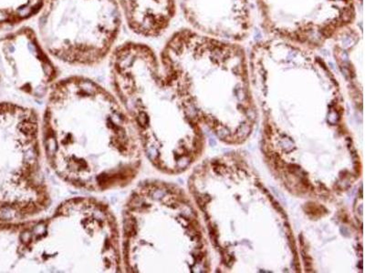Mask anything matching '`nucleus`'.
Segmentation results:
<instances>
[{"mask_svg":"<svg viewBox=\"0 0 365 273\" xmlns=\"http://www.w3.org/2000/svg\"><path fill=\"white\" fill-rule=\"evenodd\" d=\"M357 1H359V2H360V3H361H361H362V0H357Z\"/></svg>","mask_w":365,"mask_h":273,"instance_id":"nucleus-9","label":"nucleus"},{"mask_svg":"<svg viewBox=\"0 0 365 273\" xmlns=\"http://www.w3.org/2000/svg\"><path fill=\"white\" fill-rule=\"evenodd\" d=\"M0 69L18 90L33 98L47 96L59 70L33 27L22 26L3 39Z\"/></svg>","mask_w":365,"mask_h":273,"instance_id":"nucleus-6","label":"nucleus"},{"mask_svg":"<svg viewBox=\"0 0 365 273\" xmlns=\"http://www.w3.org/2000/svg\"><path fill=\"white\" fill-rule=\"evenodd\" d=\"M47 97L41 145L56 175L92 192L131 184L139 173L142 145L115 95L91 78L71 76L59 79Z\"/></svg>","mask_w":365,"mask_h":273,"instance_id":"nucleus-1","label":"nucleus"},{"mask_svg":"<svg viewBox=\"0 0 365 273\" xmlns=\"http://www.w3.org/2000/svg\"><path fill=\"white\" fill-rule=\"evenodd\" d=\"M121 269L117 220L97 199H68L43 220L0 222V272Z\"/></svg>","mask_w":365,"mask_h":273,"instance_id":"nucleus-2","label":"nucleus"},{"mask_svg":"<svg viewBox=\"0 0 365 273\" xmlns=\"http://www.w3.org/2000/svg\"><path fill=\"white\" fill-rule=\"evenodd\" d=\"M37 33L50 56L74 66H94L117 46L123 18L117 0H43Z\"/></svg>","mask_w":365,"mask_h":273,"instance_id":"nucleus-4","label":"nucleus"},{"mask_svg":"<svg viewBox=\"0 0 365 273\" xmlns=\"http://www.w3.org/2000/svg\"><path fill=\"white\" fill-rule=\"evenodd\" d=\"M272 37L317 50L354 25L355 0H255Z\"/></svg>","mask_w":365,"mask_h":273,"instance_id":"nucleus-5","label":"nucleus"},{"mask_svg":"<svg viewBox=\"0 0 365 273\" xmlns=\"http://www.w3.org/2000/svg\"><path fill=\"white\" fill-rule=\"evenodd\" d=\"M42 152L37 112L0 103V222L29 220L48 208Z\"/></svg>","mask_w":365,"mask_h":273,"instance_id":"nucleus-3","label":"nucleus"},{"mask_svg":"<svg viewBox=\"0 0 365 273\" xmlns=\"http://www.w3.org/2000/svg\"><path fill=\"white\" fill-rule=\"evenodd\" d=\"M123 21L135 35L156 38L170 26L177 10L176 0H117Z\"/></svg>","mask_w":365,"mask_h":273,"instance_id":"nucleus-8","label":"nucleus"},{"mask_svg":"<svg viewBox=\"0 0 365 273\" xmlns=\"http://www.w3.org/2000/svg\"><path fill=\"white\" fill-rule=\"evenodd\" d=\"M190 28L201 34L241 43L253 26L252 0H176Z\"/></svg>","mask_w":365,"mask_h":273,"instance_id":"nucleus-7","label":"nucleus"}]
</instances>
